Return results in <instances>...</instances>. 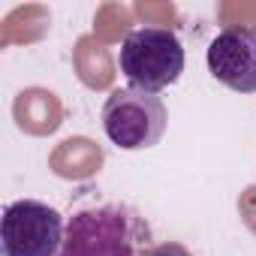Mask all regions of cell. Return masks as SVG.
<instances>
[{
	"instance_id": "obj_5",
	"label": "cell",
	"mask_w": 256,
	"mask_h": 256,
	"mask_svg": "<svg viewBox=\"0 0 256 256\" xmlns=\"http://www.w3.org/2000/svg\"><path fill=\"white\" fill-rule=\"evenodd\" d=\"M208 72L235 94H256V30L226 28L208 46Z\"/></svg>"
},
{
	"instance_id": "obj_4",
	"label": "cell",
	"mask_w": 256,
	"mask_h": 256,
	"mask_svg": "<svg viewBox=\"0 0 256 256\" xmlns=\"http://www.w3.org/2000/svg\"><path fill=\"white\" fill-rule=\"evenodd\" d=\"M66 223L58 208L40 199H18L4 208L0 250L4 256H60Z\"/></svg>"
},
{
	"instance_id": "obj_6",
	"label": "cell",
	"mask_w": 256,
	"mask_h": 256,
	"mask_svg": "<svg viewBox=\"0 0 256 256\" xmlns=\"http://www.w3.org/2000/svg\"><path fill=\"white\" fill-rule=\"evenodd\" d=\"M142 256H193V253L178 241H154Z\"/></svg>"
},
{
	"instance_id": "obj_2",
	"label": "cell",
	"mask_w": 256,
	"mask_h": 256,
	"mask_svg": "<svg viewBox=\"0 0 256 256\" xmlns=\"http://www.w3.org/2000/svg\"><path fill=\"white\" fill-rule=\"evenodd\" d=\"M118 66L136 90L160 94L184 72V46L166 28H139L120 42Z\"/></svg>"
},
{
	"instance_id": "obj_3",
	"label": "cell",
	"mask_w": 256,
	"mask_h": 256,
	"mask_svg": "<svg viewBox=\"0 0 256 256\" xmlns=\"http://www.w3.org/2000/svg\"><path fill=\"white\" fill-rule=\"evenodd\" d=\"M166 106L157 94L114 88L102 106V130L120 151L154 148L166 133Z\"/></svg>"
},
{
	"instance_id": "obj_1",
	"label": "cell",
	"mask_w": 256,
	"mask_h": 256,
	"mask_svg": "<svg viewBox=\"0 0 256 256\" xmlns=\"http://www.w3.org/2000/svg\"><path fill=\"white\" fill-rule=\"evenodd\" d=\"M154 244L148 220L124 202L82 208L66 220L60 256H142Z\"/></svg>"
}]
</instances>
